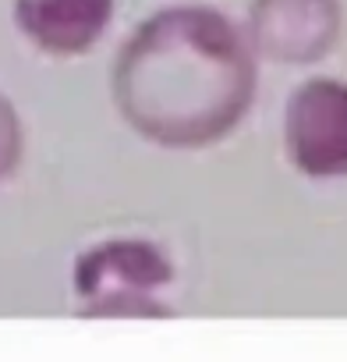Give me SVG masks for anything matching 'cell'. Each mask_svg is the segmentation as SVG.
I'll return each mask as SVG.
<instances>
[{
  "mask_svg": "<svg viewBox=\"0 0 347 362\" xmlns=\"http://www.w3.org/2000/svg\"><path fill=\"white\" fill-rule=\"evenodd\" d=\"M114 103L131 132L163 149L224 142L252 110L259 57L241 25L206 4L145 18L114 61Z\"/></svg>",
  "mask_w": 347,
  "mask_h": 362,
  "instance_id": "obj_1",
  "label": "cell"
},
{
  "mask_svg": "<svg viewBox=\"0 0 347 362\" xmlns=\"http://www.w3.org/2000/svg\"><path fill=\"white\" fill-rule=\"evenodd\" d=\"M174 277L166 252L152 242L114 238L85 249L75 263V291L85 298V313L121 316V313H159L152 298Z\"/></svg>",
  "mask_w": 347,
  "mask_h": 362,
  "instance_id": "obj_2",
  "label": "cell"
},
{
  "mask_svg": "<svg viewBox=\"0 0 347 362\" xmlns=\"http://www.w3.org/2000/svg\"><path fill=\"white\" fill-rule=\"evenodd\" d=\"M291 163L315 181L347 177V82L319 75L301 82L284 110Z\"/></svg>",
  "mask_w": 347,
  "mask_h": 362,
  "instance_id": "obj_3",
  "label": "cell"
},
{
  "mask_svg": "<svg viewBox=\"0 0 347 362\" xmlns=\"http://www.w3.org/2000/svg\"><path fill=\"white\" fill-rule=\"evenodd\" d=\"M245 36L273 64H315L343 36L340 0H252Z\"/></svg>",
  "mask_w": 347,
  "mask_h": 362,
  "instance_id": "obj_4",
  "label": "cell"
},
{
  "mask_svg": "<svg viewBox=\"0 0 347 362\" xmlns=\"http://www.w3.org/2000/svg\"><path fill=\"white\" fill-rule=\"evenodd\" d=\"M18 33L50 57H78L96 47L114 18V0H15Z\"/></svg>",
  "mask_w": 347,
  "mask_h": 362,
  "instance_id": "obj_5",
  "label": "cell"
},
{
  "mask_svg": "<svg viewBox=\"0 0 347 362\" xmlns=\"http://www.w3.org/2000/svg\"><path fill=\"white\" fill-rule=\"evenodd\" d=\"M22 153H25V128H22V117L15 110V103L0 93V185L18 170L22 163Z\"/></svg>",
  "mask_w": 347,
  "mask_h": 362,
  "instance_id": "obj_6",
  "label": "cell"
}]
</instances>
